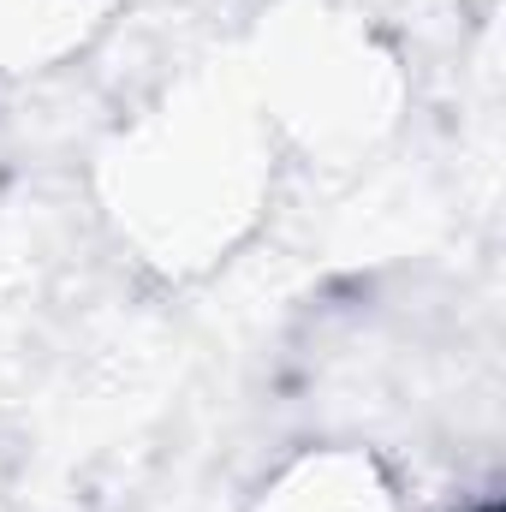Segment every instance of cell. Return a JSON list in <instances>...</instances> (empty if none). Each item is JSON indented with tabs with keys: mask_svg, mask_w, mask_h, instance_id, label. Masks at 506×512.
<instances>
[{
	"mask_svg": "<svg viewBox=\"0 0 506 512\" xmlns=\"http://www.w3.org/2000/svg\"><path fill=\"white\" fill-rule=\"evenodd\" d=\"M268 149L256 108L227 90H179L161 114L120 131L108 197L126 239L161 268H203L256 221Z\"/></svg>",
	"mask_w": 506,
	"mask_h": 512,
	"instance_id": "obj_1",
	"label": "cell"
},
{
	"mask_svg": "<svg viewBox=\"0 0 506 512\" xmlns=\"http://www.w3.org/2000/svg\"><path fill=\"white\" fill-rule=\"evenodd\" d=\"M256 512H399L393 483L370 453L358 447H316L292 459L268 489Z\"/></svg>",
	"mask_w": 506,
	"mask_h": 512,
	"instance_id": "obj_2",
	"label": "cell"
},
{
	"mask_svg": "<svg viewBox=\"0 0 506 512\" xmlns=\"http://www.w3.org/2000/svg\"><path fill=\"white\" fill-rule=\"evenodd\" d=\"M483 512H489V507H483Z\"/></svg>",
	"mask_w": 506,
	"mask_h": 512,
	"instance_id": "obj_3",
	"label": "cell"
}]
</instances>
